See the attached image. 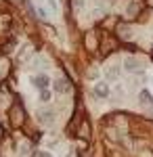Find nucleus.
Instances as JSON below:
<instances>
[{
    "label": "nucleus",
    "mask_w": 153,
    "mask_h": 157,
    "mask_svg": "<svg viewBox=\"0 0 153 157\" xmlns=\"http://www.w3.org/2000/svg\"><path fill=\"white\" fill-rule=\"evenodd\" d=\"M23 120H25V111H23V107H21V103H15V107L11 109V121H13V126H15V128H19V126L23 124Z\"/></svg>",
    "instance_id": "nucleus-1"
},
{
    "label": "nucleus",
    "mask_w": 153,
    "mask_h": 157,
    "mask_svg": "<svg viewBox=\"0 0 153 157\" xmlns=\"http://www.w3.org/2000/svg\"><path fill=\"white\" fill-rule=\"evenodd\" d=\"M69 88L71 86H69V80H67V78H61V80L55 82V90H57V92H67Z\"/></svg>",
    "instance_id": "nucleus-2"
},
{
    "label": "nucleus",
    "mask_w": 153,
    "mask_h": 157,
    "mask_svg": "<svg viewBox=\"0 0 153 157\" xmlns=\"http://www.w3.org/2000/svg\"><path fill=\"white\" fill-rule=\"evenodd\" d=\"M124 67H126V71H139L141 69V63L136 59H126L124 61Z\"/></svg>",
    "instance_id": "nucleus-3"
},
{
    "label": "nucleus",
    "mask_w": 153,
    "mask_h": 157,
    "mask_svg": "<svg viewBox=\"0 0 153 157\" xmlns=\"http://www.w3.org/2000/svg\"><path fill=\"white\" fill-rule=\"evenodd\" d=\"M34 86L40 88V90H42V88H48V78L46 75H36L34 78Z\"/></svg>",
    "instance_id": "nucleus-4"
},
{
    "label": "nucleus",
    "mask_w": 153,
    "mask_h": 157,
    "mask_svg": "<svg viewBox=\"0 0 153 157\" xmlns=\"http://www.w3.org/2000/svg\"><path fill=\"white\" fill-rule=\"evenodd\" d=\"M139 13H141V2H136V0L130 2L128 4V17H136Z\"/></svg>",
    "instance_id": "nucleus-5"
},
{
    "label": "nucleus",
    "mask_w": 153,
    "mask_h": 157,
    "mask_svg": "<svg viewBox=\"0 0 153 157\" xmlns=\"http://www.w3.org/2000/svg\"><path fill=\"white\" fill-rule=\"evenodd\" d=\"M40 121L42 124H53L55 121V113L53 111H40Z\"/></svg>",
    "instance_id": "nucleus-6"
},
{
    "label": "nucleus",
    "mask_w": 153,
    "mask_h": 157,
    "mask_svg": "<svg viewBox=\"0 0 153 157\" xmlns=\"http://www.w3.org/2000/svg\"><path fill=\"white\" fill-rule=\"evenodd\" d=\"M94 94H99V97L105 98L107 94H109V88H107V84H96V86H94Z\"/></svg>",
    "instance_id": "nucleus-7"
},
{
    "label": "nucleus",
    "mask_w": 153,
    "mask_h": 157,
    "mask_svg": "<svg viewBox=\"0 0 153 157\" xmlns=\"http://www.w3.org/2000/svg\"><path fill=\"white\" fill-rule=\"evenodd\" d=\"M141 103L143 105H151V94H149V90H143L141 92Z\"/></svg>",
    "instance_id": "nucleus-8"
},
{
    "label": "nucleus",
    "mask_w": 153,
    "mask_h": 157,
    "mask_svg": "<svg viewBox=\"0 0 153 157\" xmlns=\"http://www.w3.org/2000/svg\"><path fill=\"white\" fill-rule=\"evenodd\" d=\"M40 98H42L44 103L50 101V90H48V88H42V90H40Z\"/></svg>",
    "instance_id": "nucleus-9"
},
{
    "label": "nucleus",
    "mask_w": 153,
    "mask_h": 157,
    "mask_svg": "<svg viewBox=\"0 0 153 157\" xmlns=\"http://www.w3.org/2000/svg\"><path fill=\"white\" fill-rule=\"evenodd\" d=\"M88 130H90V128H88V121H84L82 126H80V134H82V136H88Z\"/></svg>",
    "instance_id": "nucleus-10"
},
{
    "label": "nucleus",
    "mask_w": 153,
    "mask_h": 157,
    "mask_svg": "<svg viewBox=\"0 0 153 157\" xmlns=\"http://www.w3.org/2000/svg\"><path fill=\"white\" fill-rule=\"evenodd\" d=\"M80 6H84V0H76V9H80Z\"/></svg>",
    "instance_id": "nucleus-11"
},
{
    "label": "nucleus",
    "mask_w": 153,
    "mask_h": 157,
    "mask_svg": "<svg viewBox=\"0 0 153 157\" xmlns=\"http://www.w3.org/2000/svg\"><path fill=\"white\" fill-rule=\"evenodd\" d=\"M2 134H4V130H2V126H0V138H2Z\"/></svg>",
    "instance_id": "nucleus-12"
},
{
    "label": "nucleus",
    "mask_w": 153,
    "mask_h": 157,
    "mask_svg": "<svg viewBox=\"0 0 153 157\" xmlns=\"http://www.w3.org/2000/svg\"><path fill=\"white\" fill-rule=\"evenodd\" d=\"M151 59H153V55H151Z\"/></svg>",
    "instance_id": "nucleus-13"
}]
</instances>
